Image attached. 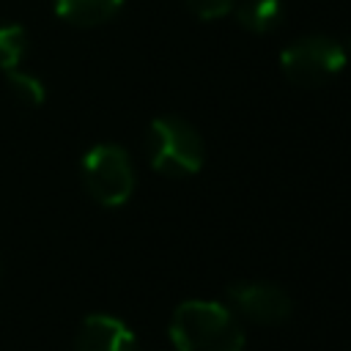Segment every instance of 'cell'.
Masks as SVG:
<instances>
[{"label": "cell", "instance_id": "cell-1", "mask_svg": "<svg viewBox=\"0 0 351 351\" xmlns=\"http://www.w3.org/2000/svg\"><path fill=\"white\" fill-rule=\"evenodd\" d=\"M170 340L178 351H241L244 329L230 307L192 299L176 307L170 321Z\"/></svg>", "mask_w": 351, "mask_h": 351}, {"label": "cell", "instance_id": "cell-11", "mask_svg": "<svg viewBox=\"0 0 351 351\" xmlns=\"http://www.w3.org/2000/svg\"><path fill=\"white\" fill-rule=\"evenodd\" d=\"M184 5L200 19H219L233 11L236 0H184Z\"/></svg>", "mask_w": 351, "mask_h": 351}, {"label": "cell", "instance_id": "cell-6", "mask_svg": "<svg viewBox=\"0 0 351 351\" xmlns=\"http://www.w3.org/2000/svg\"><path fill=\"white\" fill-rule=\"evenodd\" d=\"M74 351H140L129 326L112 315H90L80 326Z\"/></svg>", "mask_w": 351, "mask_h": 351}, {"label": "cell", "instance_id": "cell-8", "mask_svg": "<svg viewBox=\"0 0 351 351\" xmlns=\"http://www.w3.org/2000/svg\"><path fill=\"white\" fill-rule=\"evenodd\" d=\"M236 8V19L250 33H271L282 25V3L280 0H241Z\"/></svg>", "mask_w": 351, "mask_h": 351}, {"label": "cell", "instance_id": "cell-5", "mask_svg": "<svg viewBox=\"0 0 351 351\" xmlns=\"http://www.w3.org/2000/svg\"><path fill=\"white\" fill-rule=\"evenodd\" d=\"M228 302L233 313L263 326H277L291 315V296L274 282H261V280L233 282L228 288Z\"/></svg>", "mask_w": 351, "mask_h": 351}, {"label": "cell", "instance_id": "cell-3", "mask_svg": "<svg viewBox=\"0 0 351 351\" xmlns=\"http://www.w3.org/2000/svg\"><path fill=\"white\" fill-rule=\"evenodd\" d=\"M82 181L90 197L101 206H123L134 192V167L121 145H93L82 159Z\"/></svg>", "mask_w": 351, "mask_h": 351}, {"label": "cell", "instance_id": "cell-9", "mask_svg": "<svg viewBox=\"0 0 351 351\" xmlns=\"http://www.w3.org/2000/svg\"><path fill=\"white\" fill-rule=\"evenodd\" d=\"M25 49H27V33L19 25L0 22V69L3 71L16 69Z\"/></svg>", "mask_w": 351, "mask_h": 351}, {"label": "cell", "instance_id": "cell-2", "mask_svg": "<svg viewBox=\"0 0 351 351\" xmlns=\"http://www.w3.org/2000/svg\"><path fill=\"white\" fill-rule=\"evenodd\" d=\"M148 159L151 167L170 178L195 176L203 167L206 145L200 132L176 115H162L148 129Z\"/></svg>", "mask_w": 351, "mask_h": 351}, {"label": "cell", "instance_id": "cell-12", "mask_svg": "<svg viewBox=\"0 0 351 351\" xmlns=\"http://www.w3.org/2000/svg\"><path fill=\"white\" fill-rule=\"evenodd\" d=\"M346 55H351V33H348V38H346Z\"/></svg>", "mask_w": 351, "mask_h": 351}, {"label": "cell", "instance_id": "cell-10", "mask_svg": "<svg viewBox=\"0 0 351 351\" xmlns=\"http://www.w3.org/2000/svg\"><path fill=\"white\" fill-rule=\"evenodd\" d=\"M5 74H8V85H11L14 96H16L22 104L36 107V104L44 101L47 90H44V82H41L38 77H33V74H22V71H16V69H11V71H5Z\"/></svg>", "mask_w": 351, "mask_h": 351}, {"label": "cell", "instance_id": "cell-7", "mask_svg": "<svg viewBox=\"0 0 351 351\" xmlns=\"http://www.w3.org/2000/svg\"><path fill=\"white\" fill-rule=\"evenodd\" d=\"M123 0H55L58 16H63L71 25L80 27H93L115 16Z\"/></svg>", "mask_w": 351, "mask_h": 351}, {"label": "cell", "instance_id": "cell-4", "mask_svg": "<svg viewBox=\"0 0 351 351\" xmlns=\"http://www.w3.org/2000/svg\"><path fill=\"white\" fill-rule=\"evenodd\" d=\"M346 47L329 36H304L288 44L280 55L285 77L304 88H318L329 82L346 66Z\"/></svg>", "mask_w": 351, "mask_h": 351}]
</instances>
